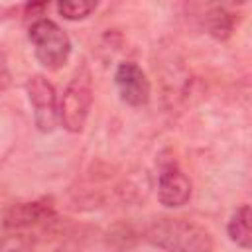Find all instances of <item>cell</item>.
<instances>
[{
  "instance_id": "7",
  "label": "cell",
  "mask_w": 252,
  "mask_h": 252,
  "mask_svg": "<svg viewBox=\"0 0 252 252\" xmlns=\"http://www.w3.org/2000/svg\"><path fill=\"white\" fill-rule=\"evenodd\" d=\"M53 217H55L53 201L43 197V199L26 201V203H14L4 215V226L10 230H24V228L47 222Z\"/></svg>"
},
{
  "instance_id": "2",
  "label": "cell",
  "mask_w": 252,
  "mask_h": 252,
  "mask_svg": "<svg viewBox=\"0 0 252 252\" xmlns=\"http://www.w3.org/2000/svg\"><path fill=\"white\" fill-rule=\"evenodd\" d=\"M91 106H93V73L89 63L83 61L75 69L59 100V124L67 132L79 134L87 124Z\"/></svg>"
},
{
  "instance_id": "8",
  "label": "cell",
  "mask_w": 252,
  "mask_h": 252,
  "mask_svg": "<svg viewBox=\"0 0 252 252\" xmlns=\"http://www.w3.org/2000/svg\"><path fill=\"white\" fill-rule=\"evenodd\" d=\"M252 215H250V205H240L230 220H228V226H226V232H228V238L240 246L242 250H250L252 246Z\"/></svg>"
},
{
  "instance_id": "1",
  "label": "cell",
  "mask_w": 252,
  "mask_h": 252,
  "mask_svg": "<svg viewBox=\"0 0 252 252\" xmlns=\"http://www.w3.org/2000/svg\"><path fill=\"white\" fill-rule=\"evenodd\" d=\"M144 240L165 252H213V234L187 219L163 217L152 220L144 230Z\"/></svg>"
},
{
  "instance_id": "11",
  "label": "cell",
  "mask_w": 252,
  "mask_h": 252,
  "mask_svg": "<svg viewBox=\"0 0 252 252\" xmlns=\"http://www.w3.org/2000/svg\"><path fill=\"white\" fill-rule=\"evenodd\" d=\"M0 252H32V240L24 234H12L0 244Z\"/></svg>"
},
{
  "instance_id": "3",
  "label": "cell",
  "mask_w": 252,
  "mask_h": 252,
  "mask_svg": "<svg viewBox=\"0 0 252 252\" xmlns=\"http://www.w3.org/2000/svg\"><path fill=\"white\" fill-rule=\"evenodd\" d=\"M28 37L33 45L35 59L47 71H59L67 65L71 55V39L69 35L47 18H39L30 26Z\"/></svg>"
},
{
  "instance_id": "4",
  "label": "cell",
  "mask_w": 252,
  "mask_h": 252,
  "mask_svg": "<svg viewBox=\"0 0 252 252\" xmlns=\"http://www.w3.org/2000/svg\"><path fill=\"white\" fill-rule=\"evenodd\" d=\"M26 93L33 108V122L39 132L49 134L59 122V102L55 87L43 75H32L26 83Z\"/></svg>"
},
{
  "instance_id": "9",
  "label": "cell",
  "mask_w": 252,
  "mask_h": 252,
  "mask_svg": "<svg viewBox=\"0 0 252 252\" xmlns=\"http://www.w3.org/2000/svg\"><path fill=\"white\" fill-rule=\"evenodd\" d=\"M234 24H236L234 14L228 12V10L222 8V6H217V8L209 10L207 16H205L207 32H209L215 39H220V41H224V39L230 37L232 30H234Z\"/></svg>"
},
{
  "instance_id": "10",
  "label": "cell",
  "mask_w": 252,
  "mask_h": 252,
  "mask_svg": "<svg viewBox=\"0 0 252 252\" xmlns=\"http://www.w3.org/2000/svg\"><path fill=\"white\" fill-rule=\"evenodd\" d=\"M94 10H96V2H93V0H63L57 4V12L69 22L85 20Z\"/></svg>"
},
{
  "instance_id": "12",
  "label": "cell",
  "mask_w": 252,
  "mask_h": 252,
  "mask_svg": "<svg viewBox=\"0 0 252 252\" xmlns=\"http://www.w3.org/2000/svg\"><path fill=\"white\" fill-rule=\"evenodd\" d=\"M10 83H12V73L8 69V61L4 53H0V94L10 87Z\"/></svg>"
},
{
  "instance_id": "5",
  "label": "cell",
  "mask_w": 252,
  "mask_h": 252,
  "mask_svg": "<svg viewBox=\"0 0 252 252\" xmlns=\"http://www.w3.org/2000/svg\"><path fill=\"white\" fill-rule=\"evenodd\" d=\"M193 193L189 177L179 169L175 161H167L158 173V201L163 207L177 209L189 203Z\"/></svg>"
},
{
  "instance_id": "6",
  "label": "cell",
  "mask_w": 252,
  "mask_h": 252,
  "mask_svg": "<svg viewBox=\"0 0 252 252\" xmlns=\"http://www.w3.org/2000/svg\"><path fill=\"white\" fill-rule=\"evenodd\" d=\"M114 83H116L120 98L126 104H130L134 108L148 104L152 89H150V81L140 65L132 63V61L120 63L114 73Z\"/></svg>"
}]
</instances>
